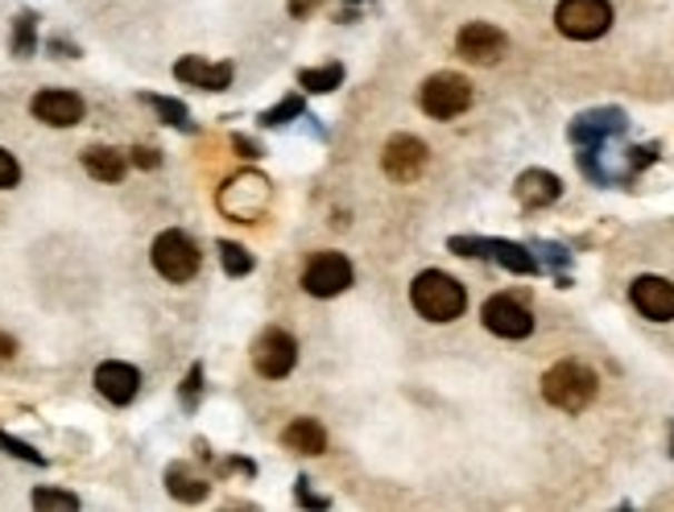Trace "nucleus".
I'll use <instances>...</instances> for the list:
<instances>
[{
  "mask_svg": "<svg viewBox=\"0 0 674 512\" xmlns=\"http://www.w3.org/2000/svg\"><path fill=\"white\" fill-rule=\"evenodd\" d=\"M601 393V377L584 364V360H558L555 368H546L543 377V396L546 405H555L563 413H584Z\"/></svg>",
  "mask_w": 674,
  "mask_h": 512,
  "instance_id": "1",
  "label": "nucleus"
},
{
  "mask_svg": "<svg viewBox=\"0 0 674 512\" xmlns=\"http://www.w3.org/2000/svg\"><path fill=\"white\" fill-rule=\"evenodd\" d=\"M410 307L423 314L426 322H455L468 310V290L443 273V269H426L410 281Z\"/></svg>",
  "mask_w": 674,
  "mask_h": 512,
  "instance_id": "2",
  "label": "nucleus"
},
{
  "mask_svg": "<svg viewBox=\"0 0 674 512\" xmlns=\"http://www.w3.org/2000/svg\"><path fill=\"white\" fill-rule=\"evenodd\" d=\"M447 249H452L455 257H472V261H497L500 269H509V273H522V278H529V273H538V269H543V264H538V257H534L526 244H514V240L452 235V240H447Z\"/></svg>",
  "mask_w": 674,
  "mask_h": 512,
  "instance_id": "3",
  "label": "nucleus"
},
{
  "mask_svg": "<svg viewBox=\"0 0 674 512\" xmlns=\"http://www.w3.org/2000/svg\"><path fill=\"white\" fill-rule=\"evenodd\" d=\"M149 261H153V269H158L166 281L182 285V281H191L195 273H199V264H204V252H199V244H195V240L182 232V228H166V232L153 240V249H149Z\"/></svg>",
  "mask_w": 674,
  "mask_h": 512,
  "instance_id": "4",
  "label": "nucleus"
},
{
  "mask_svg": "<svg viewBox=\"0 0 674 512\" xmlns=\"http://www.w3.org/2000/svg\"><path fill=\"white\" fill-rule=\"evenodd\" d=\"M555 26L572 42H596L613 30V4L608 0H558Z\"/></svg>",
  "mask_w": 674,
  "mask_h": 512,
  "instance_id": "5",
  "label": "nucleus"
},
{
  "mask_svg": "<svg viewBox=\"0 0 674 512\" xmlns=\"http://www.w3.org/2000/svg\"><path fill=\"white\" fill-rule=\"evenodd\" d=\"M224 215H232L236 223H257L274 203V187L261 174H236L220 194H216Z\"/></svg>",
  "mask_w": 674,
  "mask_h": 512,
  "instance_id": "6",
  "label": "nucleus"
},
{
  "mask_svg": "<svg viewBox=\"0 0 674 512\" xmlns=\"http://www.w3.org/2000/svg\"><path fill=\"white\" fill-rule=\"evenodd\" d=\"M418 103H423V112L430 120H455L464 117L472 108V83L464 79V74L455 71H439L430 74L423 83V91H418Z\"/></svg>",
  "mask_w": 674,
  "mask_h": 512,
  "instance_id": "7",
  "label": "nucleus"
},
{
  "mask_svg": "<svg viewBox=\"0 0 674 512\" xmlns=\"http://www.w3.org/2000/svg\"><path fill=\"white\" fill-rule=\"evenodd\" d=\"M353 261L344 257V252H315L307 261V269H303V290L310 293V298H339V293L353 285Z\"/></svg>",
  "mask_w": 674,
  "mask_h": 512,
  "instance_id": "8",
  "label": "nucleus"
},
{
  "mask_svg": "<svg viewBox=\"0 0 674 512\" xmlns=\"http://www.w3.org/2000/svg\"><path fill=\"white\" fill-rule=\"evenodd\" d=\"M294 364H298V339L290 331H281V327H269L257 335L252 343V368L261 372L265 381H281V377H290Z\"/></svg>",
  "mask_w": 674,
  "mask_h": 512,
  "instance_id": "9",
  "label": "nucleus"
},
{
  "mask_svg": "<svg viewBox=\"0 0 674 512\" xmlns=\"http://www.w3.org/2000/svg\"><path fill=\"white\" fill-rule=\"evenodd\" d=\"M480 322L497 339H526L534 331V314L517 293H493L480 307Z\"/></svg>",
  "mask_w": 674,
  "mask_h": 512,
  "instance_id": "10",
  "label": "nucleus"
},
{
  "mask_svg": "<svg viewBox=\"0 0 674 512\" xmlns=\"http://www.w3.org/2000/svg\"><path fill=\"white\" fill-rule=\"evenodd\" d=\"M455 50L472 67H497L509 54V38L497 26H488V21H468L464 30L455 33Z\"/></svg>",
  "mask_w": 674,
  "mask_h": 512,
  "instance_id": "11",
  "label": "nucleus"
},
{
  "mask_svg": "<svg viewBox=\"0 0 674 512\" xmlns=\"http://www.w3.org/2000/svg\"><path fill=\"white\" fill-rule=\"evenodd\" d=\"M426 161H430V149L410 137V132H397L385 141V153H381V170L394 182H418V174L426 170Z\"/></svg>",
  "mask_w": 674,
  "mask_h": 512,
  "instance_id": "12",
  "label": "nucleus"
},
{
  "mask_svg": "<svg viewBox=\"0 0 674 512\" xmlns=\"http://www.w3.org/2000/svg\"><path fill=\"white\" fill-rule=\"evenodd\" d=\"M30 112L33 120H42L50 129H75L88 112V103H83V96H75L67 88H42L30 100Z\"/></svg>",
  "mask_w": 674,
  "mask_h": 512,
  "instance_id": "13",
  "label": "nucleus"
},
{
  "mask_svg": "<svg viewBox=\"0 0 674 512\" xmlns=\"http://www.w3.org/2000/svg\"><path fill=\"white\" fill-rule=\"evenodd\" d=\"M633 310L650 322H674V281L658 278V273H642L630 285Z\"/></svg>",
  "mask_w": 674,
  "mask_h": 512,
  "instance_id": "14",
  "label": "nucleus"
},
{
  "mask_svg": "<svg viewBox=\"0 0 674 512\" xmlns=\"http://www.w3.org/2000/svg\"><path fill=\"white\" fill-rule=\"evenodd\" d=\"M625 129H630V120H625L621 108H596V112L575 117L572 129H567V137H572L579 149H604V141L621 137Z\"/></svg>",
  "mask_w": 674,
  "mask_h": 512,
  "instance_id": "15",
  "label": "nucleus"
},
{
  "mask_svg": "<svg viewBox=\"0 0 674 512\" xmlns=\"http://www.w3.org/2000/svg\"><path fill=\"white\" fill-rule=\"evenodd\" d=\"M232 74H236L232 62H207V59H199V54H187V59L175 62V79H178V83H187V88H199V91L232 88Z\"/></svg>",
  "mask_w": 674,
  "mask_h": 512,
  "instance_id": "16",
  "label": "nucleus"
},
{
  "mask_svg": "<svg viewBox=\"0 0 674 512\" xmlns=\"http://www.w3.org/2000/svg\"><path fill=\"white\" fill-rule=\"evenodd\" d=\"M96 389H100L103 401H112V405H129L132 396L141 393V372L125 360H103L96 368Z\"/></svg>",
  "mask_w": 674,
  "mask_h": 512,
  "instance_id": "17",
  "label": "nucleus"
},
{
  "mask_svg": "<svg viewBox=\"0 0 674 512\" xmlns=\"http://www.w3.org/2000/svg\"><path fill=\"white\" fill-rule=\"evenodd\" d=\"M514 191H517V203L538 211V207H551L563 199V182H558V174H551V170H526V174H517Z\"/></svg>",
  "mask_w": 674,
  "mask_h": 512,
  "instance_id": "18",
  "label": "nucleus"
},
{
  "mask_svg": "<svg viewBox=\"0 0 674 512\" xmlns=\"http://www.w3.org/2000/svg\"><path fill=\"white\" fill-rule=\"evenodd\" d=\"M79 161H83V170H88L96 182H120L125 170H129V158L112 145H88L79 153Z\"/></svg>",
  "mask_w": 674,
  "mask_h": 512,
  "instance_id": "19",
  "label": "nucleus"
},
{
  "mask_svg": "<svg viewBox=\"0 0 674 512\" xmlns=\"http://www.w3.org/2000/svg\"><path fill=\"white\" fill-rule=\"evenodd\" d=\"M166 492L175 500H182V504H204L211 496V483L204 475H195L187 463H170L166 468Z\"/></svg>",
  "mask_w": 674,
  "mask_h": 512,
  "instance_id": "20",
  "label": "nucleus"
},
{
  "mask_svg": "<svg viewBox=\"0 0 674 512\" xmlns=\"http://www.w3.org/2000/svg\"><path fill=\"white\" fill-rule=\"evenodd\" d=\"M281 442H286L294 454H323L327 451V430H323L315 418H294V422L286 425Z\"/></svg>",
  "mask_w": 674,
  "mask_h": 512,
  "instance_id": "21",
  "label": "nucleus"
},
{
  "mask_svg": "<svg viewBox=\"0 0 674 512\" xmlns=\"http://www.w3.org/2000/svg\"><path fill=\"white\" fill-rule=\"evenodd\" d=\"M298 88L310 91V96H331L336 88H344V62H327V67L298 71Z\"/></svg>",
  "mask_w": 674,
  "mask_h": 512,
  "instance_id": "22",
  "label": "nucleus"
},
{
  "mask_svg": "<svg viewBox=\"0 0 674 512\" xmlns=\"http://www.w3.org/2000/svg\"><path fill=\"white\" fill-rule=\"evenodd\" d=\"M141 103H149V108H153V112H158L161 120H166V124H170V129H178V132H195V120H191V108H187V103L182 100H170V96H141Z\"/></svg>",
  "mask_w": 674,
  "mask_h": 512,
  "instance_id": "23",
  "label": "nucleus"
},
{
  "mask_svg": "<svg viewBox=\"0 0 674 512\" xmlns=\"http://www.w3.org/2000/svg\"><path fill=\"white\" fill-rule=\"evenodd\" d=\"M220 264L228 278H249L257 257H252L245 244H236V240H220Z\"/></svg>",
  "mask_w": 674,
  "mask_h": 512,
  "instance_id": "24",
  "label": "nucleus"
},
{
  "mask_svg": "<svg viewBox=\"0 0 674 512\" xmlns=\"http://www.w3.org/2000/svg\"><path fill=\"white\" fill-rule=\"evenodd\" d=\"M33 50H38V13H17L13 21V54L17 59H30Z\"/></svg>",
  "mask_w": 674,
  "mask_h": 512,
  "instance_id": "25",
  "label": "nucleus"
},
{
  "mask_svg": "<svg viewBox=\"0 0 674 512\" xmlns=\"http://www.w3.org/2000/svg\"><path fill=\"white\" fill-rule=\"evenodd\" d=\"M303 112H307L303 96H281V100L274 103V108H265V112H261L257 120H261L265 129H278V124H290V120H298Z\"/></svg>",
  "mask_w": 674,
  "mask_h": 512,
  "instance_id": "26",
  "label": "nucleus"
},
{
  "mask_svg": "<svg viewBox=\"0 0 674 512\" xmlns=\"http://www.w3.org/2000/svg\"><path fill=\"white\" fill-rule=\"evenodd\" d=\"M33 509H42V512H50V509H59V512H75L79 509V496L75 492H59V488H33Z\"/></svg>",
  "mask_w": 674,
  "mask_h": 512,
  "instance_id": "27",
  "label": "nucleus"
},
{
  "mask_svg": "<svg viewBox=\"0 0 674 512\" xmlns=\"http://www.w3.org/2000/svg\"><path fill=\"white\" fill-rule=\"evenodd\" d=\"M0 451H4V454H13V459H21V463H33V468H46V454H42V451H33L30 442L13 439V434H4V430H0Z\"/></svg>",
  "mask_w": 674,
  "mask_h": 512,
  "instance_id": "28",
  "label": "nucleus"
},
{
  "mask_svg": "<svg viewBox=\"0 0 674 512\" xmlns=\"http://www.w3.org/2000/svg\"><path fill=\"white\" fill-rule=\"evenodd\" d=\"M199 396H204V364H191L187 381H182V405L195 410V405H199Z\"/></svg>",
  "mask_w": 674,
  "mask_h": 512,
  "instance_id": "29",
  "label": "nucleus"
},
{
  "mask_svg": "<svg viewBox=\"0 0 674 512\" xmlns=\"http://www.w3.org/2000/svg\"><path fill=\"white\" fill-rule=\"evenodd\" d=\"M17 182H21V161L9 149H0V191H13Z\"/></svg>",
  "mask_w": 674,
  "mask_h": 512,
  "instance_id": "30",
  "label": "nucleus"
},
{
  "mask_svg": "<svg viewBox=\"0 0 674 512\" xmlns=\"http://www.w3.org/2000/svg\"><path fill=\"white\" fill-rule=\"evenodd\" d=\"M294 492H298V504H303V509H331V500H327V496H315V492H310V480H307V475H298Z\"/></svg>",
  "mask_w": 674,
  "mask_h": 512,
  "instance_id": "31",
  "label": "nucleus"
},
{
  "mask_svg": "<svg viewBox=\"0 0 674 512\" xmlns=\"http://www.w3.org/2000/svg\"><path fill=\"white\" fill-rule=\"evenodd\" d=\"M129 153H132V165H137V170H158V165H161V153H158V149H149V145H137V149H129Z\"/></svg>",
  "mask_w": 674,
  "mask_h": 512,
  "instance_id": "32",
  "label": "nucleus"
},
{
  "mask_svg": "<svg viewBox=\"0 0 674 512\" xmlns=\"http://www.w3.org/2000/svg\"><path fill=\"white\" fill-rule=\"evenodd\" d=\"M232 149H236V153H240V158H249V161H257V158H261V153H265V149L257 145L252 137H245V132H236V137H232Z\"/></svg>",
  "mask_w": 674,
  "mask_h": 512,
  "instance_id": "33",
  "label": "nucleus"
},
{
  "mask_svg": "<svg viewBox=\"0 0 674 512\" xmlns=\"http://www.w3.org/2000/svg\"><path fill=\"white\" fill-rule=\"evenodd\" d=\"M50 54H59V59H79V46L67 42V38H50Z\"/></svg>",
  "mask_w": 674,
  "mask_h": 512,
  "instance_id": "34",
  "label": "nucleus"
},
{
  "mask_svg": "<svg viewBox=\"0 0 674 512\" xmlns=\"http://www.w3.org/2000/svg\"><path fill=\"white\" fill-rule=\"evenodd\" d=\"M286 4H290V13L298 17V21H303V17H310L315 9H319L323 0H286Z\"/></svg>",
  "mask_w": 674,
  "mask_h": 512,
  "instance_id": "35",
  "label": "nucleus"
},
{
  "mask_svg": "<svg viewBox=\"0 0 674 512\" xmlns=\"http://www.w3.org/2000/svg\"><path fill=\"white\" fill-rule=\"evenodd\" d=\"M13 355H17V339L0 331V360H13Z\"/></svg>",
  "mask_w": 674,
  "mask_h": 512,
  "instance_id": "36",
  "label": "nucleus"
},
{
  "mask_svg": "<svg viewBox=\"0 0 674 512\" xmlns=\"http://www.w3.org/2000/svg\"><path fill=\"white\" fill-rule=\"evenodd\" d=\"M671 454H674V430H671Z\"/></svg>",
  "mask_w": 674,
  "mask_h": 512,
  "instance_id": "37",
  "label": "nucleus"
}]
</instances>
